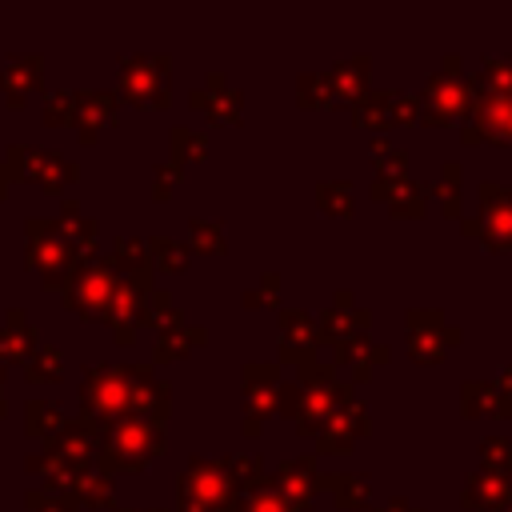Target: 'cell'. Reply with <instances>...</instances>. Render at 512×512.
<instances>
[{"instance_id": "6da1fadb", "label": "cell", "mask_w": 512, "mask_h": 512, "mask_svg": "<svg viewBox=\"0 0 512 512\" xmlns=\"http://www.w3.org/2000/svg\"><path fill=\"white\" fill-rule=\"evenodd\" d=\"M108 444H116V460L140 464L148 452H156V432L148 424H140V420H124Z\"/></svg>"}, {"instance_id": "7a4b0ae2", "label": "cell", "mask_w": 512, "mask_h": 512, "mask_svg": "<svg viewBox=\"0 0 512 512\" xmlns=\"http://www.w3.org/2000/svg\"><path fill=\"white\" fill-rule=\"evenodd\" d=\"M128 400V384H124V372H96V384H92V404L100 412H112Z\"/></svg>"}]
</instances>
